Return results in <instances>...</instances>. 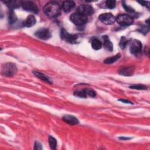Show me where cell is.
<instances>
[{
    "label": "cell",
    "instance_id": "obj_1",
    "mask_svg": "<svg viewBox=\"0 0 150 150\" xmlns=\"http://www.w3.org/2000/svg\"><path fill=\"white\" fill-rule=\"evenodd\" d=\"M43 12L49 18H57L61 13V7L56 2H49L44 6Z\"/></svg>",
    "mask_w": 150,
    "mask_h": 150
},
{
    "label": "cell",
    "instance_id": "obj_2",
    "mask_svg": "<svg viewBox=\"0 0 150 150\" xmlns=\"http://www.w3.org/2000/svg\"><path fill=\"white\" fill-rule=\"evenodd\" d=\"M17 72V67L13 63H6L2 67L1 73L3 76L6 77H12Z\"/></svg>",
    "mask_w": 150,
    "mask_h": 150
},
{
    "label": "cell",
    "instance_id": "obj_3",
    "mask_svg": "<svg viewBox=\"0 0 150 150\" xmlns=\"http://www.w3.org/2000/svg\"><path fill=\"white\" fill-rule=\"evenodd\" d=\"M70 21L77 26H82L85 25L88 21L87 17L79 12L73 13L70 16Z\"/></svg>",
    "mask_w": 150,
    "mask_h": 150
},
{
    "label": "cell",
    "instance_id": "obj_4",
    "mask_svg": "<svg viewBox=\"0 0 150 150\" xmlns=\"http://www.w3.org/2000/svg\"><path fill=\"white\" fill-rule=\"evenodd\" d=\"M117 22L121 26H129L133 23V18L129 15L120 14L115 18Z\"/></svg>",
    "mask_w": 150,
    "mask_h": 150
},
{
    "label": "cell",
    "instance_id": "obj_5",
    "mask_svg": "<svg viewBox=\"0 0 150 150\" xmlns=\"http://www.w3.org/2000/svg\"><path fill=\"white\" fill-rule=\"evenodd\" d=\"M21 6L26 11H29L34 13L39 12V8L38 5L32 1H23L22 2Z\"/></svg>",
    "mask_w": 150,
    "mask_h": 150
},
{
    "label": "cell",
    "instance_id": "obj_6",
    "mask_svg": "<svg viewBox=\"0 0 150 150\" xmlns=\"http://www.w3.org/2000/svg\"><path fill=\"white\" fill-rule=\"evenodd\" d=\"M100 21L105 25H111L115 21V18L111 13H102L99 16Z\"/></svg>",
    "mask_w": 150,
    "mask_h": 150
},
{
    "label": "cell",
    "instance_id": "obj_7",
    "mask_svg": "<svg viewBox=\"0 0 150 150\" xmlns=\"http://www.w3.org/2000/svg\"><path fill=\"white\" fill-rule=\"evenodd\" d=\"M77 12L87 16L93 13L94 9L90 5L81 4L77 8Z\"/></svg>",
    "mask_w": 150,
    "mask_h": 150
},
{
    "label": "cell",
    "instance_id": "obj_8",
    "mask_svg": "<svg viewBox=\"0 0 150 150\" xmlns=\"http://www.w3.org/2000/svg\"><path fill=\"white\" fill-rule=\"evenodd\" d=\"M142 50V43L137 39H134L131 43L130 52L134 55H138Z\"/></svg>",
    "mask_w": 150,
    "mask_h": 150
},
{
    "label": "cell",
    "instance_id": "obj_9",
    "mask_svg": "<svg viewBox=\"0 0 150 150\" xmlns=\"http://www.w3.org/2000/svg\"><path fill=\"white\" fill-rule=\"evenodd\" d=\"M35 35L40 39L47 40L51 37V33L48 29L40 28L35 32Z\"/></svg>",
    "mask_w": 150,
    "mask_h": 150
},
{
    "label": "cell",
    "instance_id": "obj_10",
    "mask_svg": "<svg viewBox=\"0 0 150 150\" xmlns=\"http://www.w3.org/2000/svg\"><path fill=\"white\" fill-rule=\"evenodd\" d=\"M61 38L68 43H75L77 42L78 36L76 35L70 34L65 30L62 29L61 31Z\"/></svg>",
    "mask_w": 150,
    "mask_h": 150
},
{
    "label": "cell",
    "instance_id": "obj_11",
    "mask_svg": "<svg viewBox=\"0 0 150 150\" xmlns=\"http://www.w3.org/2000/svg\"><path fill=\"white\" fill-rule=\"evenodd\" d=\"M76 6V4L74 2L72 1H65L63 2L62 6V9L66 12H70Z\"/></svg>",
    "mask_w": 150,
    "mask_h": 150
},
{
    "label": "cell",
    "instance_id": "obj_12",
    "mask_svg": "<svg viewBox=\"0 0 150 150\" xmlns=\"http://www.w3.org/2000/svg\"><path fill=\"white\" fill-rule=\"evenodd\" d=\"M134 71V67L133 66H127L121 67L119 70V73L121 75L125 76H132Z\"/></svg>",
    "mask_w": 150,
    "mask_h": 150
},
{
    "label": "cell",
    "instance_id": "obj_13",
    "mask_svg": "<svg viewBox=\"0 0 150 150\" xmlns=\"http://www.w3.org/2000/svg\"><path fill=\"white\" fill-rule=\"evenodd\" d=\"M62 119L65 122L70 125H76L79 123V120L77 118L71 115H65L63 117Z\"/></svg>",
    "mask_w": 150,
    "mask_h": 150
},
{
    "label": "cell",
    "instance_id": "obj_14",
    "mask_svg": "<svg viewBox=\"0 0 150 150\" xmlns=\"http://www.w3.org/2000/svg\"><path fill=\"white\" fill-rule=\"evenodd\" d=\"M103 46L108 51L111 52L113 50V44L110 41L108 37L106 35L103 36Z\"/></svg>",
    "mask_w": 150,
    "mask_h": 150
},
{
    "label": "cell",
    "instance_id": "obj_15",
    "mask_svg": "<svg viewBox=\"0 0 150 150\" xmlns=\"http://www.w3.org/2000/svg\"><path fill=\"white\" fill-rule=\"evenodd\" d=\"M35 23H36V19H35V17L32 15L28 16L23 22V26L28 28H30L33 26Z\"/></svg>",
    "mask_w": 150,
    "mask_h": 150
},
{
    "label": "cell",
    "instance_id": "obj_16",
    "mask_svg": "<svg viewBox=\"0 0 150 150\" xmlns=\"http://www.w3.org/2000/svg\"><path fill=\"white\" fill-rule=\"evenodd\" d=\"M4 3L8 8L12 9L17 8L22 5V2L19 1H4Z\"/></svg>",
    "mask_w": 150,
    "mask_h": 150
},
{
    "label": "cell",
    "instance_id": "obj_17",
    "mask_svg": "<svg viewBox=\"0 0 150 150\" xmlns=\"http://www.w3.org/2000/svg\"><path fill=\"white\" fill-rule=\"evenodd\" d=\"M33 73L35 76H36L39 79H40L41 80H42L47 83H49V84L52 83V81H51V80L47 76L45 75L44 74H43L39 71H33Z\"/></svg>",
    "mask_w": 150,
    "mask_h": 150
},
{
    "label": "cell",
    "instance_id": "obj_18",
    "mask_svg": "<svg viewBox=\"0 0 150 150\" xmlns=\"http://www.w3.org/2000/svg\"><path fill=\"white\" fill-rule=\"evenodd\" d=\"M121 57V55L120 54L118 53L113 56H111V57H107L106 58L105 60H104V63L105 64H111V63H113L114 62H115L116 61H117Z\"/></svg>",
    "mask_w": 150,
    "mask_h": 150
},
{
    "label": "cell",
    "instance_id": "obj_19",
    "mask_svg": "<svg viewBox=\"0 0 150 150\" xmlns=\"http://www.w3.org/2000/svg\"><path fill=\"white\" fill-rule=\"evenodd\" d=\"M103 46L102 42L98 39H94L91 42V46L94 50H99Z\"/></svg>",
    "mask_w": 150,
    "mask_h": 150
},
{
    "label": "cell",
    "instance_id": "obj_20",
    "mask_svg": "<svg viewBox=\"0 0 150 150\" xmlns=\"http://www.w3.org/2000/svg\"><path fill=\"white\" fill-rule=\"evenodd\" d=\"M49 144L50 145V147L52 149H55L57 146V141L56 139L52 136L49 137Z\"/></svg>",
    "mask_w": 150,
    "mask_h": 150
},
{
    "label": "cell",
    "instance_id": "obj_21",
    "mask_svg": "<svg viewBox=\"0 0 150 150\" xmlns=\"http://www.w3.org/2000/svg\"><path fill=\"white\" fill-rule=\"evenodd\" d=\"M17 20V16L15 12L13 11H11L9 14V17H8V21L9 23L10 24H13L15 23V22Z\"/></svg>",
    "mask_w": 150,
    "mask_h": 150
},
{
    "label": "cell",
    "instance_id": "obj_22",
    "mask_svg": "<svg viewBox=\"0 0 150 150\" xmlns=\"http://www.w3.org/2000/svg\"><path fill=\"white\" fill-rule=\"evenodd\" d=\"M115 1L114 0H107L105 2V6L107 8L113 9L115 6Z\"/></svg>",
    "mask_w": 150,
    "mask_h": 150
},
{
    "label": "cell",
    "instance_id": "obj_23",
    "mask_svg": "<svg viewBox=\"0 0 150 150\" xmlns=\"http://www.w3.org/2000/svg\"><path fill=\"white\" fill-rule=\"evenodd\" d=\"M129 88H132V89H136V90H145L147 89L146 86H145L144 84H133L129 86Z\"/></svg>",
    "mask_w": 150,
    "mask_h": 150
},
{
    "label": "cell",
    "instance_id": "obj_24",
    "mask_svg": "<svg viewBox=\"0 0 150 150\" xmlns=\"http://www.w3.org/2000/svg\"><path fill=\"white\" fill-rule=\"evenodd\" d=\"M74 95L77 97L80 98H86L87 95L84 91V90H80V91H76L74 93Z\"/></svg>",
    "mask_w": 150,
    "mask_h": 150
},
{
    "label": "cell",
    "instance_id": "obj_25",
    "mask_svg": "<svg viewBox=\"0 0 150 150\" xmlns=\"http://www.w3.org/2000/svg\"><path fill=\"white\" fill-rule=\"evenodd\" d=\"M128 40L125 38V37H121V39L120 40V46L121 49H124L126 46L127 45V43H128Z\"/></svg>",
    "mask_w": 150,
    "mask_h": 150
},
{
    "label": "cell",
    "instance_id": "obj_26",
    "mask_svg": "<svg viewBox=\"0 0 150 150\" xmlns=\"http://www.w3.org/2000/svg\"><path fill=\"white\" fill-rule=\"evenodd\" d=\"M84 91L87 95V96H89L91 97H94L96 96V93L94 90L92 89H84Z\"/></svg>",
    "mask_w": 150,
    "mask_h": 150
},
{
    "label": "cell",
    "instance_id": "obj_27",
    "mask_svg": "<svg viewBox=\"0 0 150 150\" xmlns=\"http://www.w3.org/2000/svg\"><path fill=\"white\" fill-rule=\"evenodd\" d=\"M123 6H124V8H125V11H126L127 12H128V13H131V14H133V13H135L134 10L133 9H132L131 7H129V6H127V5H125V4H123Z\"/></svg>",
    "mask_w": 150,
    "mask_h": 150
},
{
    "label": "cell",
    "instance_id": "obj_28",
    "mask_svg": "<svg viewBox=\"0 0 150 150\" xmlns=\"http://www.w3.org/2000/svg\"><path fill=\"white\" fill-rule=\"evenodd\" d=\"M34 149H42V147L41 144H40L39 142L36 141L35 143V147H34Z\"/></svg>",
    "mask_w": 150,
    "mask_h": 150
},
{
    "label": "cell",
    "instance_id": "obj_29",
    "mask_svg": "<svg viewBox=\"0 0 150 150\" xmlns=\"http://www.w3.org/2000/svg\"><path fill=\"white\" fill-rule=\"evenodd\" d=\"M148 30H149V27L148 26H147V27L146 26H143L140 29V31L141 32H142L143 33H144V34L146 33V32H148Z\"/></svg>",
    "mask_w": 150,
    "mask_h": 150
},
{
    "label": "cell",
    "instance_id": "obj_30",
    "mask_svg": "<svg viewBox=\"0 0 150 150\" xmlns=\"http://www.w3.org/2000/svg\"><path fill=\"white\" fill-rule=\"evenodd\" d=\"M119 101H121V102L125 103H127V104H132V102L128 101V100H122V99H120Z\"/></svg>",
    "mask_w": 150,
    "mask_h": 150
},
{
    "label": "cell",
    "instance_id": "obj_31",
    "mask_svg": "<svg viewBox=\"0 0 150 150\" xmlns=\"http://www.w3.org/2000/svg\"><path fill=\"white\" fill-rule=\"evenodd\" d=\"M120 139H129V138H123V137H121L120 138Z\"/></svg>",
    "mask_w": 150,
    "mask_h": 150
}]
</instances>
